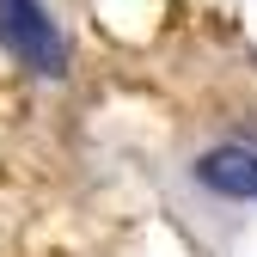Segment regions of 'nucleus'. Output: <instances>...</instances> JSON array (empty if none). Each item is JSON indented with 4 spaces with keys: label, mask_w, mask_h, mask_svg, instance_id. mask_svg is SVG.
<instances>
[{
    "label": "nucleus",
    "mask_w": 257,
    "mask_h": 257,
    "mask_svg": "<svg viewBox=\"0 0 257 257\" xmlns=\"http://www.w3.org/2000/svg\"><path fill=\"white\" fill-rule=\"evenodd\" d=\"M0 49L37 80H68V37L43 0H0Z\"/></svg>",
    "instance_id": "obj_1"
},
{
    "label": "nucleus",
    "mask_w": 257,
    "mask_h": 257,
    "mask_svg": "<svg viewBox=\"0 0 257 257\" xmlns=\"http://www.w3.org/2000/svg\"><path fill=\"white\" fill-rule=\"evenodd\" d=\"M196 178L220 196H257V147L251 141H227V147H208L196 159Z\"/></svg>",
    "instance_id": "obj_2"
}]
</instances>
